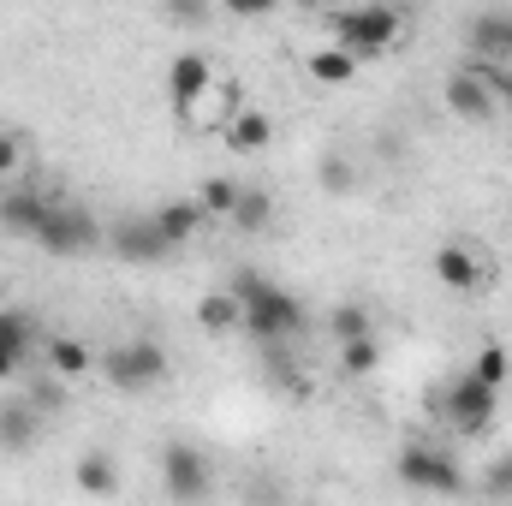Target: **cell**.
Listing matches in <instances>:
<instances>
[{
	"instance_id": "6da1fadb",
	"label": "cell",
	"mask_w": 512,
	"mask_h": 506,
	"mask_svg": "<svg viewBox=\"0 0 512 506\" xmlns=\"http://www.w3.org/2000/svg\"><path fill=\"white\" fill-rule=\"evenodd\" d=\"M227 292L245 304V334H251V340L280 346V340L304 334V304H298L286 286H274V280H262V274H251V268H239V274L227 280Z\"/></svg>"
},
{
	"instance_id": "7a4b0ae2",
	"label": "cell",
	"mask_w": 512,
	"mask_h": 506,
	"mask_svg": "<svg viewBox=\"0 0 512 506\" xmlns=\"http://www.w3.org/2000/svg\"><path fill=\"white\" fill-rule=\"evenodd\" d=\"M328 36H334V48H346L352 60H376V54H393V48H399V36H405V12H393V6L328 12Z\"/></svg>"
},
{
	"instance_id": "3957f363",
	"label": "cell",
	"mask_w": 512,
	"mask_h": 506,
	"mask_svg": "<svg viewBox=\"0 0 512 506\" xmlns=\"http://www.w3.org/2000/svg\"><path fill=\"white\" fill-rule=\"evenodd\" d=\"M441 96H447V108H453L459 120L483 126V120H495V114L507 108L512 72H507V66H477V60H465V66L441 84Z\"/></svg>"
},
{
	"instance_id": "277c9868",
	"label": "cell",
	"mask_w": 512,
	"mask_h": 506,
	"mask_svg": "<svg viewBox=\"0 0 512 506\" xmlns=\"http://www.w3.org/2000/svg\"><path fill=\"white\" fill-rule=\"evenodd\" d=\"M393 477H399L405 489H417V495H465V489H471L465 465H459L447 447H429V441H411V447H399V459H393Z\"/></svg>"
},
{
	"instance_id": "5b68a950",
	"label": "cell",
	"mask_w": 512,
	"mask_h": 506,
	"mask_svg": "<svg viewBox=\"0 0 512 506\" xmlns=\"http://www.w3.org/2000/svg\"><path fill=\"white\" fill-rule=\"evenodd\" d=\"M173 370V358H167V346L161 340H149V334H131L120 346H108L102 352V376L114 381L120 393H149V387H161Z\"/></svg>"
},
{
	"instance_id": "8992f818",
	"label": "cell",
	"mask_w": 512,
	"mask_h": 506,
	"mask_svg": "<svg viewBox=\"0 0 512 506\" xmlns=\"http://www.w3.org/2000/svg\"><path fill=\"white\" fill-rule=\"evenodd\" d=\"M30 245L48 256H90L96 245H108V233L96 227V215L84 203H48V215H42Z\"/></svg>"
},
{
	"instance_id": "52a82bcc",
	"label": "cell",
	"mask_w": 512,
	"mask_h": 506,
	"mask_svg": "<svg viewBox=\"0 0 512 506\" xmlns=\"http://www.w3.org/2000/svg\"><path fill=\"white\" fill-rule=\"evenodd\" d=\"M435 405H441V417H447L453 435H489V429H495V411H501V393L483 387V381L465 370V376H453L441 387Z\"/></svg>"
},
{
	"instance_id": "ba28073f",
	"label": "cell",
	"mask_w": 512,
	"mask_h": 506,
	"mask_svg": "<svg viewBox=\"0 0 512 506\" xmlns=\"http://www.w3.org/2000/svg\"><path fill=\"white\" fill-rule=\"evenodd\" d=\"M161 489H167L179 506H203L209 501V489H215V465H209V453L191 447V441H167V447H161Z\"/></svg>"
},
{
	"instance_id": "9c48e42d",
	"label": "cell",
	"mask_w": 512,
	"mask_h": 506,
	"mask_svg": "<svg viewBox=\"0 0 512 506\" xmlns=\"http://www.w3.org/2000/svg\"><path fill=\"white\" fill-rule=\"evenodd\" d=\"M209 90H215V66H209V54H203V48L173 54V66H167V102H173V114L191 120V108H197Z\"/></svg>"
},
{
	"instance_id": "30bf717a",
	"label": "cell",
	"mask_w": 512,
	"mask_h": 506,
	"mask_svg": "<svg viewBox=\"0 0 512 506\" xmlns=\"http://www.w3.org/2000/svg\"><path fill=\"white\" fill-rule=\"evenodd\" d=\"M465 48L477 66H507L512 60V12L507 6H483L465 18Z\"/></svg>"
},
{
	"instance_id": "8fae6325",
	"label": "cell",
	"mask_w": 512,
	"mask_h": 506,
	"mask_svg": "<svg viewBox=\"0 0 512 506\" xmlns=\"http://www.w3.org/2000/svg\"><path fill=\"white\" fill-rule=\"evenodd\" d=\"M108 251L120 256V262H161L167 251V239H161V227H155V215H126V221H114L108 227Z\"/></svg>"
},
{
	"instance_id": "7c38bea8",
	"label": "cell",
	"mask_w": 512,
	"mask_h": 506,
	"mask_svg": "<svg viewBox=\"0 0 512 506\" xmlns=\"http://www.w3.org/2000/svg\"><path fill=\"white\" fill-rule=\"evenodd\" d=\"M435 280H441L447 292H465V298H471V292L489 286V268H483V256L471 251L465 239H447V245L435 251Z\"/></svg>"
},
{
	"instance_id": "4fadbf2b",
	"label": "cell",
	"mask_w": 512,
	"mask_h": 506,
	"mask_svg": "<svg viewBox=\"0 0 512 506\" xmlns=\"http://www.w3.org/2000/svg\"><path fill=\"white\" fill-rule=\"evenodd\" d=\"M155 227H161L167 251H185V245L203 233V209H197V197H173V203H161V209H155Z\"/></svg>"
},
{
	"instance_id": "5bb4252c",
	"label": "cell",
	"mask_w": 512,
	"mask_h": 506,
	"mask_svg": "<svg viewBox=\"0 0 512 506\" xmlns=\"http://www.w3.org/2000/svg\"><path fill=\"white\" fill-rule=\"evenodd\" d=\"M42 215H48V197L42 191H0V227L6 233H18V239H36V227H42Z\"/></svg>"
},
{
	"instance_id": "9a60e30c",
	"label": "cell",
	"mask_w": 512,
	"mask_h": 506,
	"mask_svg": "<svg viewBox=\"0 0 512 506\" xmlns=\"http://www.w3.org/2000/svg\"><path fill=\"white\" fill-rule=\"evenodd\" d=\"M42 358H48V376H60V381L90 376V364H96V352H90L78 334H48V340H42Z\"/></svg>"
},
{
	"instance_id": "2e32d148",
	"label": "cell",
	"mask_w": 512,
	"mask_h": 506,
	"mask_svg": "<svg viewBox=\"0 0 512 506\" xmlns=\"http://www.w3.org/2000/svg\"><path fill=\"white\" fill-rule=\"evenodd\" d=\"M358 66H364V60H352V54H346V48H334V42L304 54V78H310V84H322V90L352 84V78H358Z\"/></svg>"
},
{
	"instance_id": "e0dca14e",
	"label": "cell",
	"mask_w": 512,
	"mask_h": 506,
	"mask_svg": "<svg viewBox=\"0 0 512 506\" xmlns=\"http://www.w3.org/2000/svg\"><path fill=\"white\" fill-rule=\"evenodd\" d=\"M72 483H78L84 495H96V501H114V495H120V459L96 447V453H84V459L72 465Z\"/></svg>"
},
{
	"instance_id": "ac0fdd59",
	"label": "cell",
	"mask_w": 512,
	"mask_h": 506,
	"mask_svg": "<svg viewBox=\"0 0 512 506\" xmlns=\"http://www.w3.org/2000/svg\"><path fill=\"white\" fill-rule=\"evenodd\" d=\"M197 322H203L209 334H245V304H239L227 286H215V292L197 298Z\"/></svg>"
},
{
	"instance_id": "d6986e66",
	"label": "cell",
	"mask_w": 512,
	"mask_h": 506,
	"mask_svg": "<svg viewBox=\"0 0 512 506\" xmlns=\"http://www.w3.org/2000/svg\"><path fill=\"white\" fill-rule=\"evenodd\" d=\"M274 143V120L262 114V108H239L233 120H227V149H239V155H262Z\"/></svg>"
},
{
	"instance_id": "ffe728a7",
	"label": "cell",
	"mask_w": 512,
	"mask_h": 506,
	"mask_svg": "<svg viewBox=\"0 0 512 506\" xmlns=\"http://www.w3.org/2000/svg\"><path fill=\"white\" fill-rule=\"evenodd\" d=\"M239 179L233 173H209L203 185H197V209H203V221H233V209H239Z\"/></svg>"
},
{
	"instance_id": "44dd1931",
	"label": "cell",
	"mask_w": 512,
	"mask_h": 506,
	"mask_svg": "<svg viewBox=\"0 0 512 506\" xmlns=\"http://www.w3.org/2000/svg\"><path fill=\"white\" fill-rule=\"evenodd\" d=\"M36 429H42V417H36L24 399H18V405H12V399L0 405V453H24V447H36Z\"/></svg>"
},
{
	"instance_id": "7402d4cb",
	"label": "cell",
	"mask_w": 512,
	"mask_h": 506,
	"mask_svg": "<svg viewBox=\"0 0 512 506\" xmlns=\"http://www.w3.org/2000/svg\"><path fill=\"white\" fill-rule=\"evenodd\" d=\"M233 227H239L245 239H262V233L274 227V191L245 185V191H239V209H233Z\"/></svg>"
},
{
	"instance_id": "603a6c76",
	"label": "cell",
	"mask_w": 512,
	"mask_h": 506,
	"mask_svg": "<svg viewBox=\"0 0 512 506\" xmlns=\"http://www.w3.org/2000/svg\"><path fill=\"white\" fill-rule=\"evenodd\" d=\"M328 334H334L340 346H352V340H376V322H370V310H364V304H334Z\"/></svg>"
},
{
	"instance_id": "cb8c5ba5",
	"label": "cell",
	"mask_w": 512,
	"mask_h": 506,
	"mask_svg": "<svg viewBox=\"0 0 512 506\" xmlns=\"http://www.w3.org/2000/svg\"><path fill=\"white\" fill-rule=\"evenodd\" d=\"M0 346H6V352H18V358H30V346H36V316H30V310H6V304H0Z\"/></svg>"
},
{
	"instance_id": "d4e9b609",
	"label": "cell",
	"mask_w": 512,
	"mask_h": 506,
	"mask_svg": "<svg viewBox=\"0 0 512 506\" xmlns=\"http://www.w3.org/2000/svg\"><path fill=\"white\" fill-rule=\"evenodd\" d=\"M471 376L483 381V387H495V393H501V387H507V376H512V352L501 346V340H489V346L471 358Z\"/></svg>"
},
{
	"instance_id": "484cf974",
	"label": "cell",
	"mask_w": 512,
	"mask_h": 506,
	"mask_svg": "<svg viewBox=\"0 0 512 506\" xmlns=\"http://www.w3.org/2000/svg\"><path fill=\"white\" fill-rule=\"evenodd\" d=\"M18 399H24L36 417H54V411H66V381H60V376H36Z\"/></svg>"
},
{
	"instance_id": "4316f807",
	"label": "cell",
	"mask_w": 512,
	"mask_h": 506,
	"mask_svg": "<svg viewBox=\"0 0 512 506\" xmlns=\"http://www.w3.org/2000/svg\"><path fill=\"white\" fill-rule=\"evenodd\" d=\"M340 370H346V376H376V370H382V340H352V346H340Z\"/></svg>"
},
{
	"instance_id": "83f0119b",
	"label": "cell",
	"mask_w": 512,
	"mask_h": 506,
	"mask_svg": "<svg viewBox=\"0 0 512 506\" xmlns=\"http://www.w3.org/2000/svg\"><path fill=\"white\" fill-rule=\"evenodd\" d=\"M477 489H483L495 506L512 501V453H501V459H489V465H483V483H477Z\"/></svg>"
},
{
	"instance_id": "f1b7e54d",
	"label": "cell",
	"mask_w": 512,
	"mask_h": 506,
	"mask_svg": "<svg viewBox=\"0 0 512 506\" xmlns=\"http://www.w3.org/2000/svg\"><path fill=\"white\" fill-rule=\"evenodd\" d=\"M18 173H24V137L18 131H0V191L18 185Z\"/></svg>"
},
{
	"instance_id": "f546056e",
	"label": "cell",
	"mask_w": 512,
	"mask_h": 506,
	"mask_svg": "<svg viewBox=\"0 0 512 506\" xmlns=\"http://www.w3.org/2000/svg\"><path fill=\"white\" fill-rule=\"evenodd\" d=\"M322 191H334V197H346V191H352V161H346L340 149H328V155H322Z\"/></svg>"
},
{
	"instance_id": "4dcf8cb0",
	"label": "cell",
	"mask_w": 512,
	"mask_h": 506,
	"mask_svg": "<svg viewBox=\"0 0 512 506\" xmlns=\"http://www.w3.org/2000/svg\"><path fill=\"white\" fill-rule=\"evenodd\" d=\"M18 370H24V358H18V352H6V346H0V381H12V376H18Z\"/></svg>"
},
{
	"instance_id": "1f68e13d",
	"label": "cell",
	"mask_w": 512,
	"mask_h": 506,
	"mask_svg": "<svg viewBox=\"0 0 512 506\" xmlns=\"http://www.w3.org/2000/svg\"><path fill=\"white\" fill-rule=\"evenodd\" d=\"M507 114H512V96H507Z\"/></svg>"
},
{
	"instance_id": "d6a6232c",
	"label": "cell",
	"mask_w": 512,
	"mask_h": 506,
	"mask_svg": "<svg viewBox=\"0 0 512 506\" xmlns=\"http://www.w3.org/2000/svg\"><path fill=\"white\" fill-rule=\"evenodd\" d=\"M0 292H6V280H0Z\"/></svg>"
}]
</instances>
